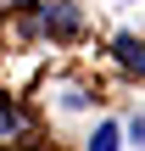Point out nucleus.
Here are the masks:
<instances>
[{"instance_id": "obj_3", "label": "nucleus", "mask_w": 145, "mask_h": 151, "mask_svg": "<svg viewBox=\"0 0 145 151\" xmlns=\"http://www.w3.org/2000/svg\"><path fill=\"white\" fill-rule=\"evenodd\" d=\"M89 151H117V123H95V134H89Z\"/></svg>"}, {"instance_id": "obj_1", "label": "nucleus", "mask_w": 145, "mask_h": 151, "mask_svg": "<svg viewBox=\"0 0 145 151\" xmlns=\"http://www.w3.org/2000/svg\"><path fill=\"white\" fill-rule=\"evenodd\" d=\"M45 28L50 34H78V11L67 0H56V6H45Z\"/></svg>"}, {"instance_id": "obj_4", "label": "nucleus", "mask_w": 145, "mask_h": 151, "mask_svg": "<svg viewBox=\"0 0 145 151\" xmlns=\"http://www.w3.org/2000/svg\"><path fill=\"white\" fill-rule=\"evenodd\" d=\"M17 129H22V123H17V112H11V106H0V134H17Z\"/></svg>"}, {"instance_id": "obj_2", "label": "nucleus", "mask_w": 145, "mask_h": 151, "mask_svg": "<svg viewBox=\"0 0 145 151\" xmlns=\"http://www.w3.org/2000/svg\"><path fill=\"white\" fill-rule=\"evenodd\" d=\"M117 62H123L129 73H145V45L134 34H117Z\"/></svg>"}, {"instance_id": "obj_5", "label": "nucleus", "mask_w": 145, "mask_h": 151, "mask_svg": "<svg viewBox=\"0 0 145 151\" xmlns=\"http://www.w3.org/2000/svg\"><path fill=\"white\" fill-rule=\"evenodd\" d=\"M129 134H134V146H145V118H134V123H129Z\"/></svg>"}]
</instances>
